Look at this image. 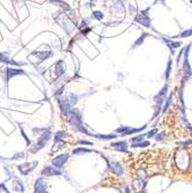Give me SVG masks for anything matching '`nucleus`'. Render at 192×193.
<instances>
[{"label": "nucleus", "instance_id": "f257e3e1", "mask_svg": "<svg viewBox=\"0 0 192 193\" xmlns=\"http://www.w3.org/2000/svg\"><path fill=\"white\" fill-rule=\"evenodd\" d=\"M78 98H79L78 95L72 94V93L66 94V95H64L63 97H59V98H58V104H59L63 116H67V113L71 111V109L73 108L74 104L78 102Z\"/></svg>", "mask_w": 192, "mask_h": 193}, {"label": "nucleus", "instance_id": "f03ea898", "mask_svg": "<svg viewBox=\"0 0 192 193\" xmlns=\"http://www.w3.org/2000/svg\"><path fill=\"white\" fill-rule=\"evenodd\" d=\"M54 21L64 29V31L66 32L67 35H72L74 32V30H75V28H76V24H74L71 21V19L68 17V15L64 14V13H60V14L56 15Z\"/></svg>", "mask_w": 192, "mask_h": 193}, {"label": "nucleus", "instance_id": "7ed1b4c3", "mask_svg": "<svg viewBox=\"0 0 192 193\" xmlns=\"http://www.w3.org/2000/svg\"><path fill=\"white\" fill-rule=\"evenodd\" d=\"M33 131H34L35 133H37V132H41V133H42L41 136L38 138L37 143L34 146V148H31V153H36L38 150H41L43 147H45V145L51 139V131H50V128H34Z\"/></svg>", "mask_w": 192, "mask_h": 193}, {"label": "nucleus", "instance_id": "20e7f679", "mask_svg": "<svg viewBox=\"0 0 192 193\" xmlns=\"http://www.w3.org/2000/svg\"><path fill=\"white\" fill-rule=\"evenodd\" d=\"M66 117L68 118L67 120L70 121V124L74 127V130H78L80 126H82V115L78 109L72 108L71 111L67 113Z\"/></svg>", "mask_w": 192, "mask_h": 193}, {"label": "nucleus", "instance_id": "39448f33", "mask_svg": "<svg viewBox=\"0 0 192 193\" xmlns=\"http://www.w3.org/2000/svg\"><path fill=\"white\" fill-rule=\"evenodd\" d=\"M149 11H150V7H147L146 9L140 11L139 13H137L135 19H134L135 22L141 24V26H144V27H146V28H152V20H150V17L148 15Z\"/></svg>", "mask_w": 192, "mask_h": 193}, {"label": "nucleus", "instance_id": "423d86ee", "mask_svg": "<svg viewBox=\"0 0 192 193\" xmlns=\"http://www.w3.org/2000/svg\"><path fill=\"white\" fill-rule=\"evenodd\" d=\"M191 49V44H189L186 47H184V53H183V76L190 78L192 75V68L189 61V52Z\"/></svg>", "mask_w": 192, "mask_h": 193}, {"label": "nucleus", "instance_id": "0eeeda50", "mask_svg": "<svg viewBox=\"0 0 192 193\" xmlns=\"http://www.w3.org/2000/svg\"><path fill=\"white\" fill-rule=\"evenodd\" d=\"M167 95H168V84H164L162 87V89L160 90L155 96H154V98H153L155 105H159V106L162 108L163 103H164V101H166V98H167Z\"/></svg>", "mask_w": 192, "mask_h": 193}, {"label": "nucleus", "instance_id": "6e6552de", "mask_svg": "<svg viewBox=\"0 0 192 193\" xmlns=\"http://www.w3.org/2000/svg\"><path fill=\"white\" fill-rule=\"evenodd\" d=\"M147 127V125H144V126L139 127V128H132V127H127V126H122L116 130V133H122L123 135H131V134H135L145 131V128Z\"/></svg>", "mask_w": 192, "mask_h": 193}, {"label": "nucleus", "instance_id": "1a4fd4ad", "mask_svg": "<svg viewBox=\"0 0 192 193\" xmlns=\"http://www.w3.org/2000/svg\"><path fill=\"white\" fill-rule=\"evenodd\" d=\"M37 165V161H33V162H27V163H23L17 165V169L20 170V172L22 173L23 176H27L29 172L34 170Z\"/></svg>", "mask_w": 192, "mask_h": 193}, {"label": "nucleus", "instance_id": "9d476101", "mask_svg": "<svg viewBox=\"0 0 192 193\" xmlns=\"http://www.w3.org/2000/svg\"><path fill=\"white\" fill-rule=\"evenodd\" d=\"M34 193H49L48 192V183L43 178H38L35 182Z\"/></svg>", "mask_w": 192, "mask_h": 193}, {"label": "nucleus", "instance_id": "9b49d317", "mask_svg": "<svg viewBox=\"0 0 192 193\" xmlns=\"http://www.w3.org/2000/svg\"><path fill=\"white\" fill-rule=\"evenodd\" d=\"M68 154H61L59 156H56L53 160H52V165L54 167V168H57V169H61L63 167H64V164L67 162V160H68Z\"/></svg>", "mask_w": 192, "mask_h": 193}, {"label": "nucleus", "instance_id": "f8f14e48", "mask_svg": "<svg viewBox=\"0 0 192 193\" xmlns=\"http://www.w3.org/2000/svg\"><path fill=\"white\" fill-rule=\"evenodd\" d=\"M107 161H108V163H109V167H110V169L112 170L113 173H116L117 176H122L123 173H124V168H123V165L117 162V161H111L109 158H107Z\"/></svg>", "mask_w": 192, "mask_h": 193}, {"label": "nucleus", "instance_id": "ddd939ff", "mask_svg": "<svg viewBox=\"0 0 192 193\" xmlns=\"http://www.w3.org/2000/svg\"><path fill=\"white\" fill-rule=\"evenodd\" d=\"M31 56L37 57L38 63H42V61H44V60L51 58L52 56H53V52L52 51H34V52H31Z\"/></svg>", "mask_w": 192, "mask_h": 193}, {"label": "nucleus", "instance_id": "4468645a", "mask_svg": "<svg viewBox=\"0 0 192 193\" xmlns=\"http://www.w3.org/2000/svg\"><path fill=\"white\" fill-rule=\"evenodd\" d=\"M54 75H56L57 79L63 78L65 75V64H64V60H58L54 64Z\"/></svg>", "mask_w": 192, "mask_h": 193}, {"label": "nucleus", "instance_id": "2eb2a0df", "mask_svg": "<svg viewBox=\"0 0 192 193\" xmlns=\"http://www.w3.org/2000/svg\"><path fill=\"white\" fill-rule=\"evenodd\" d=\"M41 175H43V176H59V175H61V171L57 168H54V167L48 165V167H44L42 169Z\"/></svg>", "mask_w": 192, "mask_h": 193}, {"label": "nucleus", "instance_id": "dca6fc26", "mask_svg": "<svg viewBox=\"0 0 192 193\" xmlns=\"http://www.w3.org/2000/svg\"><path fill=\"white\" fill-rule=\"evenodd\" d=\"M162 39L164 41V43L167 44V46L170 49V51H171L172 54H174V50L179 49V47L182 46V42H179V41H171V39L166 38V37H162Z\"/></svg>", "mask_w": 192, "mask_h": 193}, {"label": "nucleus", "instance_id": "f3484780", "mask_svg": "<svg viewBox=\"0 0 192 193\" xmlns=\"http://www.w3.org/2000/svg\"><path fill=\"white\" fill-rule=\"evenodd\" d=\"M49 1H50V4L57 6V7L63 9V11H66V12H70V11H71L70 4H67L66 1H64V0H49Z\"/></svg>", "mask_w": 192, "mask_h": 193}, {"label": "nucleus", "instance_id": "a211bd4d", "mask_svg": "<svg viewBox=\"0 0 192 193\" xmlns=\"http://www.w3.org/2000/svg\"><path fill=\"white\" fill-rule=\"evenodd\" d=\"M6 73V81H7L8 79H12L13 76H16V75H23L24 74V72H23L22 69H19V68H11V67H8L7 69L5 71Z\"/></svg>", "mask_w": 192, "mask_h": 193}, {"label": "nucleus", "instance_id": "6ab92c4d", "mask_svg": "<svg viewBox=\"0 0 192 193\" xmlns=\"http://www.w3.org/2000/svg\"><path fill=\"white\" fill-rule=\"evenodd\" d=\"M111 147L117 149L119 152H127V143H126V141L112 142V143H111Z\"/></svg>", "mask_w": 192, "mask_h": 193}, {"label": "nucleus", "instance_id": "aec40b11", "mask_svg": "<svg viewBox=\"0 0 192 193\" xmlns=\"http://www.w3.org/2000/svg\"><path fill=\"white\" fill-rule=\"evenodd\" d=\"M147 36H149L147 32H142V34H141L140 37H138L137 39H135V41H134V43L132 44V46H131V49L133 50V49H135V47H138V46H140V45L144 44V41H145V39L147 38Z\"/></svg>", "mask_w": 192, "mask_h": 193}, {"label": "nucleus", "instance_id": "412c9836", "mask_svg": "<svg viewBox=\"0 0 192 193\" xmlns=\"http://www.w3.org/2000/svg\"><path fill=\"white\" fill-rule=\"evenodd\" d=\"M144 187H145V183H144V180H142V179L137 178L134 182H133V188H134L137 192L142 191V190H144Z\"/></svg>", "mask_w": 192, "mask_h": 193}, {"label": "nucleus", "instance_id": "4be33fe9", "mask_svg": "<svg viewBox=\"0 0 192 193\" xmlns=\"http://www.w3.org/2000/svg\"><path fill=\"white\" fill-rule=\"evenodd\" d=\"M93 135H94V134H93ZM94 136L97 138V139H101V140H111V139L117 138L116 134H95Z\"/></svg>", "mask_w": 192, "mask_h": 193}, {"label": "nucleus", "instance_id": "5701e85b", "mask_svg": "<svg viewBox=\"0 0 192 193\" xmlns=\"http://www.w3.org/2000/svg\"><path fill=\"white\" fill-rule=\"evenodd\" d=\"M171 66H172V60L171 58L168 59V64H167V68H166V72H164V79H166V81H168L169 80V76L171 74Z\"/></svg>", "mask_w": 192, "mask_h": 193}, {"label": "nucleus", "instance_id": "b1692460", "mask_svg": "<svg viewBox=\"0 0 192 193\" xmlns=\"http://www.w3.org/2000/svg\"><path fill=\"white\" fill-rule=\"evenodd\" d=\"M14 190H15V191H17V192H20V193L24 192V186H23V184H22V182H21V180H19V179H15Z\"/></svg>", "mask_w": 192, "mask_h": 193}, {"label": "nucleus", "instance_id": "393cba45", "mask_svg": "<svg viewBox=\"0 0 192 193\" xmlns=\"http://www.w3.org/2000/svg\"><path fill=\"white\" fill-rule=\"evenodd\" d=\"M171 101H172V94H170L169 97L166 98V101H164V103H163V105H162V111L161 112H166L168 110V108H169L170 104H171Z\"/></svg>", "mask_w": 192, "mask_h": 193}, {"label": "nucleus", "instance_id": "a878e982", "mask_svg": "<svg viewBox=\"0 0 192 193\" xmlns=\"http://www.w3.org/2000/svg\"><path fill=\"white\" fill-rule=\"evenodd\" d=\"M74 155H81V154H86V153H91V149H88V148H83V147H80V148H76L74 149L73 152Z\"/></svg>", "mask_w": 192, "mask_h": 193}, {"label": "nucleus", "instance_id": "bb28decb", "mask_svg": "<svg viewBox=\"0 0 192 193\" xmlns=\"http://www.w3.org/2000/svg\"><path fill=\"white\" fill-rule=\"evenodd\" d=\"M67 136V133L65 132V131H58L57 133L54 134V141H60L63 138H66Z\"/></svg>", "mask_w": 192, "mask_h": 193}, {"label": "nucleus", "instance_id": "cd10ccee", "mask_svg": "<svg viewBox=\"0 0 192 193\" xmlns=\"http://www.w3.org/2000/svg\"><path fill=\"white\" fill-rule=\"evenodd\" d=\"M150 145L149 141H140V142H137V143H132L133 148H144V147H148Z\"/></svg>", "mask_w": 192, "mask_h": 193}, {"label": "nucleus", "instance_id": "c85d7f7f", "mask_svg": "<svg viewBox=\"0 0 192 193\" xmlns=\"http://www.w3.org/2000/svg\"><path fill=\"white\" fill-rule=\"evenodd\" d=\"M113 7H115V11H116L117 13H123V12H124V9H123V4H122L119 0H116V1L113 2Z\"/></svg>", "mask_w": 192, "mask_h": 193}, {"label": "nucleus", "instance_id": "c756f323", "mask_svg": "<svg viewBox=\"0 0 192 193\" xmlns=\"http://www.w3.org/2000/svg\"><path fill=\"white\" fill-rule=\"evenodd\" d=\"M191 36H192V27L190 28V29H186V30H184V31H182V32L178 35L177 37L186 38V37H191Z\"/></svg>", "mask_w": 192, "mask_h": 193}, {"label": "nucleus", "instance_id": "7c9ffc66", "mask_svg": "<svg viewBox=\"0 0 192 193\" xmlns=\"http://www.w3.org/2000/svg\"><path fill=\"white\" fill-rule=\"evenodd\" d=\"M66 146V143L64 141H56V143H54V146H53V148H52V152H56V150H59V149L64 148Z\"/></svg>", "mask_w": 192, "mask_h": 193}, {"label": "nucleus", "instance_id": "2f4dec72", "mask_svg": "<svg viewBox=\"0 0 192 193\" xmlns=\"http://www.w3.org/2000/svg\"><path fill=\"white\" fill-rule=\"evenodd\" d=\"M91 17L95 19V20H102L104 17V14L101 11H94L93 14H91Z\"/></svg>", "mask_w": 192, "mask_h": 193}, {"label": "nucleus", "instance_id": "473e14b6", "mask_svg": "<svg viewBox=\"0 0 192 193\" xmlns=\"http://www.w3.org/2000/svg\"><path fill=\"white\" fill-rule=\"evenodd\" d=\"M146 136V134H140V135H135L134 138H131V142L132 143H137V142L144 141V138Z\"/></svg>", "mask_w": 192, "mask_h": 193}, {"label": "nucleus", "instance_id": "72a5a7b5", "mask_svg": "<svg viewBox=\"0 0 192 193\" xmlns=\"http://www.w3.org/2000/svg\"><path fill=\"white\" fill-rule=\"evenodd\" d=\"M177 146H181V147H189V146H192V139H187L185 141H178Z\"/></svg>", "mask_w": 192, "mask_h": 193}, {"label": "nucleus", "instance_id": "f704fd0d", "mask_svg": "<svg viewBox=\"0 0 192 193\" xmlns=\"http://www.w3.org/2000/svg\"><path fill=\"white\" fill-rule=\"evenodd\" d=\"M156 141H163L164 138H166V133L164 132H160V133H156V135L154 136Z\"/></svg>", "mask_w": 192, "mask_h": 193}, {"label": "nucleus", "instance_id": "c9c22d12", "mask_svg": "<svg viewBox=\"0 0 192 193\" xmlns=\"http://www.w3.org/2000/svg\"><path fill=\"white\" fill-rule=\"evenodd\" d=\"M137 173H138V178L142 179V180H144V179L147 177V176H146V171L144 170V169H140V170H138V172H137Z\"/></svg>", "mask_w": 192, "mask_h": 193}, {"label": "nucleus", "instance_id": "e433bc0d", "mask_svg": "<svg viewBox=\"0 0 192 193\" xmlns=\"http://www.w3.org/2000/svg\"><path fill=\"white\" fill-rule=\"evenodd\" d=\"M87 28H88V21H87V20H82L80 26H79V29L82 31V30L87 29Z\"/></svg>", "mask_w": 192, "mask_h": 193}, {"label": "nucleus", "instance_id": "4c0bfd02", "mask_svg": "<svg viewBox=\"0 0 192 193\" xmlns=\"http://www.w3.org/2000/svg\"><path fill=\"white\" fill-rule=\"evenodd\" d=\"M162 111V108L161 106H159V105H155V111H154V115H153V118L152 119H155L160 113Z\"/></svg>", "mask_w": 192, "mask_h": 193}, {"label": "nucleus", "instance_id": "58836bf2", "mask_svg": "<svg viewBox=\"0 0 192 193\" xmlns=\"http://www.w3.org/2000/svg\"><path fill=\"white\" fill-rule=\"evenodd\" d=\"M156 133H159V130H157V128H154V130L149 131V132L146 134V136H147V138H154L156 135Z\"/></svg>", "mask_w": 192, "mask_h": 193}, {"label": "nucleus", "instance_id": "ea45409f", "mask_svg": "<svg viewBox=\"0 0 192 193\" xmlns=\"http://www.w3.org/2000/svg\"><path fill=\"white\" fill-rule=\"evenodd\" d=\"M129 12H130V14H137L138 13V9L135 8V6H133V5H129Z\"/></svg>", "mask_w": 192, "mask_h": 193}, {"label": "nucleus", "instance_id": "a19ab883", "mask_svg": "<svg viewBox=\"0 0 192 193\" xmlns=\"http://www.w3.org/2000/svg\"><path fill=\"white\" fill-rule=\"evenodd\" d=\"M183 53H184V49H182L181 50V52L178 53V56H177V59H176V65H179V63H181V59L183 58Z\"/></svg>", "mask_w": 192, "mask_h": 193}, {"label": "nucleus", "instance_id": "79ce46f5", "mask_svg": "<svg viewBox=\"0 0 192 193\" xmlns=\"http://www.w3.org/2000/svg\"><path fill=\"white\" fill-rule=\"evenodd\" d=\"M64 89H65L64 87H61V88H59V89L57 90V93L54 94V96L57 97V98H59V97L61 96V95H63V93H64Z\"/></svg>", "mask_w": 192, "mask_h": 193}, {"label": "nucleus", "instance_id": "37998d69", "mask_svg": "<svg viewBox=\"0 0 192 193\" xmlns=\"http://www.w3.org/2000/svg\"><path fill=\"white\" fill-rule=\"evenodd\" d=\"M78 143H79V145H88V146H91V145H93L90 141H86V140H80Z\"/></svg>", "mask_w": 192, "mask_h": 193}, {"label": "nucleus", "instance_id": "c03bdc74", "mask_svg": "<svg viewBox=\"0 0 192 193\" xmlns=\"http://www.w3.org/2000/svg\"><path fill=\"white\" fill-rule=\"evenodd\" d=\"M24 157V154L23 153H19V154H16V155L13 157V160H17V158H23Z\"/></svg>", "mask_w": 192, "mask_h": 193}, {"label": "nucleus", "instance_id": "a18cd8bd", "mask_svg": "<svg viewBox=\"0 0 192 193\" xmlns=\"http://www.w3.org/2000/svg\"><path fill=\"white\" fill-rule=\"evenodd\" d=\"M125 193H131V190H130V187H125Z\"/></svg>", "mask_w": 192, "mask_h": 193}, {"label": "nucleus", "instance_id": "49530a36", "mask_svg": "<svg viewBox=\"0 0 192 193\" xmlns=\"http://www.w3.org/2000/svg\"><path fill=\"white\" fill-rule=\"evenodd\" d=\"M187 128H189V131H190V132H191V133H192V126H189V127H187Z\"/></svg>", "mask_w": 192, "mask_h": 193}, {"label": "nucleus", "instance_id": "de8ad7c7", "mask_svg": "<svg viewBox=\"0 0 192 193\" xmlns=\"http://www.w3.org/2000/svg\"><path fill=\"white\" fill-rule=\"evenodd\" d=\"M90 1H91V2H93V1H96V0H90Z\"/></svg>", "mask_w": 192, "mask_h": 193}, {"label": "nucleus", "instance_id": "09e8293b", "mask_svg": "<svg viewBox=\"0 0 192 193\" xmlns=\"http://www.w3.org/2000/svg\"><path fill=\"white\" fill-rule=\"evenodd\" d=\"M0 22H1V20H0Z\"/></svg>", "mask_w": 192, "mask_h": 193}]
</instances>
